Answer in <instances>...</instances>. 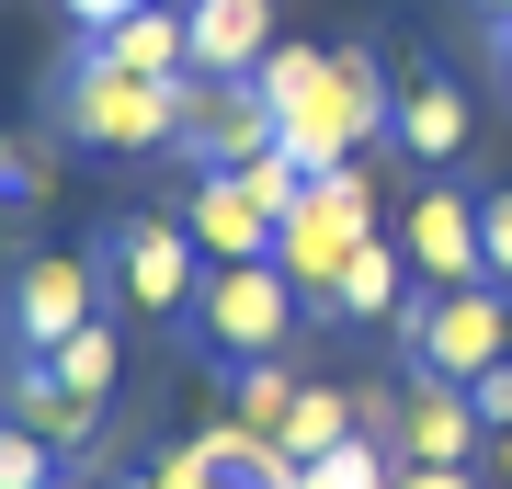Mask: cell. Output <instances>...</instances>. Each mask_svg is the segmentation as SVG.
Here are the masks:
<instances>
[{
    "label": "cell",
    "mask_w": 512,
    "mask_h": 489,
    "mask_svg": "<svg viewBox=\"0 0 512 489\" xmlns=\"http://www.w3.org/2000/svg\"><path fill=\"white\" fill-rule=\"evenodd\" d=\"M251 80H262V103H274V148L308 182L342 171V160H365V148L387 137V69L365 46H342V57L330 46H274Z\"/></svg>",
    "instance_id": "obj_1"
},
{
    "label": "cell",
    "mask_w": 512,
    "mask_h": 489,
    "mask_svg": "<svg viewBox=\"0 0 512 489\" xmlns=\"http://www.w3.org/2000/svg\"><path fill=\"white\" fill-rule=\"evenodd\" d=\"M194 80V69H183ZM183 80H148V69H114V57L80 35L69 80H57V137L69 148H103V160H137V148H171L183 137Z\"/></svg>",
    "instance_id": "obj_2"
},
{
    "label": "cell",
    "mask_w": 512,
    "mask_h": 489,
    "mask_svg": "<svg viewBox=\"0 0 512 489\" xmlns=\"http://www.w3.org/2000/svg\"><path fill=\"white\" fill-rule=\"evenodd\" d=\"M296 194H308V171H296L285 148H262V160H239V171H194L183 228H194L205 262H274V228H285Z\"/></svg>",
    "instance_id": "obj_3"
},
{
    "label": "cell",
    "mask_w": 512,
    "mask_h": 489,
    "mask_svg": "<svg viewBox=\"0 0 512 489\" xmlns=\"http://www.w3.org/2000/svg\"><path fill=\"white\" fill-rule=\"evenodd\" d=\"M296 319H308V296H296L285 262H205V285H194V308H183V330H194L217 364H262V353H285Z\"/></svg>",
    "instance_id": "obj_4"
},
{
    "label": "cell",
    "mask_w": 512,
    "mask_h": 489,
    "mask_svg": "<svg viewBox=\"0 0 512 489\" xmlns=\"http://www.w3.org/2000/svg\"><path fill=\"white\" fill-rule=\"evenodd\" d=\"M376 239V182L365 160H342V171H319L308 194L285 205V228H274V262L296 273V296H308V319H319V296L342 285V262Z\"/></svg>",
    "instance_id": "obj_5"
},
{
    "label": "cell",
    "mask_w": 512,
    "mask_h": 489,
    "mask_svg": "<svg viewBox=\"0 0 512 489\" xmlns=\"http://www.w3.org/2000/svg\"><path fill=\"white\" fill-rule=\"evenodd\" d=\"M512 353V296H501V273H478V285H433L410 308V364L421 376H478V364H501Z\"/></svg>",
    "instance_id": "obj_6"
},
{
    "label": "cell",
    "mask_w": 512,
    "mask_h": 489,
    "mask_svg": "<svg viewBox=\"0 0 512 489\" xmlns=\"http://www.w3.org/2000/svg\"><path fill=\"white\" fill-rule=\"evenodd\" d=\"M103 273H114V296H126V319H183L194 285H205V251H194L183 217H126L103 239Z\"/></svg>",
    "instance_id": "obj_7"
},
{
    "label": "cell",
    "mask_w": 512,
    "mask_h": 489,
    "mask_svg": "<svg viewBox=\"0 0 512 489\" xmlns=\"http://www.w3.org/2000/svg\"><path fill=\"white\" fill-rule=\"evenodd\" d=\"M171 148H194V171H239V160H262L274 148V103H262V80H217V69H194L183 80V137Z\"/></svg>",
    "instance_id": "obj_8"
},
{
    "label": "cell",
    "mask_w": 512,
    "mask_h": 489,
    "mask_svg": "<svg viewBox=\"0 0 512 489\" xmlns=\"http://www.w3.org/2000/svg\"><path fill=\"white\" fill-rule=\"evenodd\" d=\"M80 319H103V308H92V262H80V251H35V262L12 273V342H23V353H57Z\"/></svg>",
    "instance_id": "obj_9"
},
{
    "label": "cell",
    "mask_w": 512,
    "mask_h": 489,
    "mask_svg": "<svg viewBox=\"0 0 512 489\" xmlns=\"http://www.w3.org/2000/svg\"><path fill=\"white\" fill-rule=\"evenodd\" d=\"M387 444H399L410 467H467V455L490 444V421L467 410L456 376H410V387H399V433H387Z\"/></svg>",
    "instance_id": "obj_10"
},
{
    "label": "cell",
    "mask_w": 512,
    "mask_h": 489,
    "mask_svg": "<svg viewBox=\"0 0 512 489\" xmlns=\"http://www.w3.org/2000/svg\"><path fill=\"white\" fill-rule=\"evenodd\" d=\"M0 410H12L23 433H46L57 455H80V444L103 433V399H92V387H69V376H57L46 353H23L12 376H0Z\"/></svg>",
    "instance_id": "obj_11"
},
{
    "label": "cell",
    "mask_w": 512,
    "mask_h": 489,
    "mask_svg": "<svg viewBox=\"0 0 512 489\" xmlns=\"http://www.w3.org/2000/svg\"><path fill=\"white\" fill-rule=\"evenodd\" d=\"M399 251H410V273H433V285H478V205L467 194H421L410 217H399Z\"/></svg>",
    "instance_id": "obj_12"
},
{
    "label": "cell",
    "mask_w": 512,
    "mask_h": 489,
    "mask_svg": "<svg viewBox=\"0 0 512 489\" xmlns=\"http://www.w3.org/2000/svg\"><path fill=\"white\" fill-rule=\"evenodd\" d=\"M194 69H217V80H251L262 57H274L285 35H274V0H194Z\"/></svg>",
    "instance_id": "obj_13"
},
{
    "label": "cell",
    "mask_w": 512,
    "mask_h": 489,
    "mask_svg": "<svg viewBox=\"0 0 512 489\" xmlns=\"http://www.w3.org/2000/svg\"><path fill=\"white\" fill-rule=\"evenodd\" d=\"M467 126H478V114H467V91L444 80V69H421L399 103H387V137H399L410 160H456V148H467Z\"/></svg>",
    "instance_id": "obj_14"
},
{
    "label": "cell",
    "mask_w": 512,
    "mask_h": 489,
    "mask_svg": "<svg viewBox=\"0 0 512 489\" xmlns=\"http://www.w3.org/2000/svg\"><path fill=\"white\" fill-rule=\"evenodd\" d=\"M92 46L114 57V69H148V80H183V69H194V23L160 12V0H148V12H126V23H114V35H92Z\"/></svg>",
    "instance_id": "obj_15"
},
{
    "label": "cell",
    "mask_w": 512,
    "mask_h": 489,
    "mask_svg": "<svg viewBox=\"0 0 512 489\" xmlns=\"http://www.w3.org/2000/svg\"><path fill=\"white\" fill-rule=\"evenodd\" d=\"M399 285H410V251H399V239L376 228L365 251L342 262V285L319 296V319H387V308H399Z\"/></svg>",
    "instance_id": "obj_16"
},
{
    "label": "cell",
    "mask_w": 512,
    "mask_h": 489,
    "mask_svg": "<svg viewBox=\"0 0 512 489\" xmlns=\"http://www.w3.org/2000/svg\"><path fill=\"white\" fill-rule=\"evenodd\" d=\"M365 433V410H353V387H308V399L285 410V467H319L330 444Z\"/></svg>",
    "instance_id": "obj_17"
},
{
    "label": "cell",
    "mask_w": 512,
    "mask_h": 489,
    "mask_svg": "<svg viewBox=\"0 0 512 489\" xmlns=\"http://www.w3.org/2000/svg\"><path fill=\"white\" fill-rule=\"evenodd\" d=\"M296 399H308V387L285 376V353H262V364H228V410L251 421V433H274V444H285V410H296Z\"/></svg>",
    "instance_id": "obj_18"
},
{
    "label": "cell",
    "mask_w": 512,
    "mask_h": 489,
    "mask_svg": "<svg viewBox=\"0 0 512 489\" xmlns=\"http://www.w3.org/2000/svg\"><path fill=\"white\" fill-rule=\"evenodd\" d=\"M296 489H399V444H387V433H353V444H330L319 467H296Z\"/></svg>",
    "instance_id": "obj_19"
},
{
    "label": "cell",
    "mask_w": 512,
    "mask_h": 489,
    "mask_svg": "<svg viewBox=\"0 0 512 489\" xmlns=\"http://www.w3.org/2000/svg\"><path fill=\"white\" fill-rule=\"evenodd\" d=\"M46 364H57L69 387H92V399H114V319H80V330H69V342H57Z\"/></svg>",
    "instance_id": "obj_20"
},
{
    "label": "cell",
    "mask_w": 512,
    "mask_h": 489,
    "mask_svg": "<svg viewBox=\"0 0 512 489\" xmlns=\"http://www.w3.org/2000/svg\"><path fill=\"white\" fill-rule=\"evenodd\" d=\"M0 489H57V444L23 433L12 410H0Z\"/></svg>",
    "instance_id": "obj_21"
},
{
    "label": "cell",
    "mask_w": 512,
    "mask_h": 489,
    "mask_svg": "<svg viewBox=\"0 0 512 489\" xmlns=\"http://www.w3.org/2000/svg\"><path fill=\"white\" fill-rule=\"evenodd\" d=\"M46 205V171H35V148L23 137H0V217H35Z\"/></svg>",
    "instance_id": "obj_22"
},
{
    "label": "cell",
    "mask_w": 512,
    "mask_h": 489,
    "mask_svg": "<svg viewBox=\"0 0 512 489\" xmlns=\"http://www.w3.org/2000/svg\"><path fill=\"white\" fill-rule=\"evenodd\" d=\"M467 410L490 421V433H512V353H501V364H478V376H467Z\"/></svg>",
    "instance_id": "obj_23"
},
{
    "label": "cell",
    "mask_w": 512,
    "mask_h": 489,
    "mask_svg": "<svg viewBox=\"0 0 512 489\" xmlns=\"http://www.w3.org/2000/svg\"><path fill=\"white\" fill-rule=\"evenodd\" d=\"M478 262L512 285V194H478Z\"/></svg>",
    "instance_id": "obj_24"
},
{
    "label": "cell",
    "mask_w": 512,
    "mask_h": 489,
    "mask_svg": "<svg viewBox=\"0 0 512 489\" xmlns=\"http://www.w3.org/2000/svg\"><path fill=\"white\" fill-rule=\"evenodd\" d=\"M57 12H69L80 35H114V23H126V12H148V0H57Z\"/></svg>",
    "instance_id": "obj_25"
},
{
    "label": "cell",
    "mask_w": 512,
    "mask_h": 489,
    "mask_svg": "<svg viewBox=\"0 0 512 489\" xmlns=\"http://www.w3.org/2000/svg\"><path fill=\"white\" fill-rule=\"evenodd\" d=\"M399 489H478V467H410L399 455Z\"/></svg>",
    "instance_id": "obj_26"
},
{
    "label": "cell",
    "mask_w": 512,
    "mask_h": 489,
    "mask_svg": "<svg viewBox=\"0 0 512 489\" xmlns=\"http://www.w3.org/2000/svg\"><path fill=\"white\" fill-rule=\"evenodd\" d=\"M490 467H501V478H512V433H490Z\"/></svg>",
    "instance_id": "obj_27"
},
{
    "label": "cell",
    "mask_w": 512,
    "mask_h": 489,
    "mask_svg": "<svg viewBox=\"0 0 512 489\" xmlns=\"http://www.w3.org/2000/svg\"><path fill=\"white\" fill-rule=\"evenodd\" d=\"M501 69H512V12H501Z\"/></svg>",
    "instance_id": "obj_28"
},
{
    "label": "cell",
    "mask_w": 512,
    "mask_h": 489,
    "mask_svg": "<svg viewBox=\"0 0 512 489\" xmlns=\"http://www.w3.org/2000/svg\"><path fill=\"white\" fill-rule=\"evenodd\" d=\"M160 12H194V0H160Z\"/></svg>",
    "instance_id": "obj_29"
},
{
    "label": "cell",
    "mask_w": 512,
    "mask_h": 489,
    "mask_svg": "<svg viewBox=\"0 0 512 489\" xmlns=\"http://www.w3.org/2000/svg\"><path fill=\"white\" fill-rule=\"evenodd\" d=\"M478 12H512V0H478Z\"/></svg>",
    "instance_id": "obj_30"
},
{
    "label": "cell",
    "mask_w": 512,
    "mask_h": 489,
    "mask_svg": "<svg viewBox=\"0 0 512 489\" xmlns=\"http://www.w3.org/2000/svg\"><path fill=\"white\" fill-rule=\"evenodd\" d=\"M126 489H160V478H126Z\"/></svg>",
    "instance_id": "obj_31"
},
{
    "label": "cell",
    "mask_w": 512,
    "mask_h": 489,
    "mask_svg": "<svg viewBox=\"0 0 512 489\" xmlns=\"http://www.w3.org/2000/svg\"><path fill=\"white\" fill-rule=\"evenodd\" d=\"M57 489H80V478H57Z\"/></svg>",
    "instance_id": "obj_32"
},
{
    "label": "cell",
    "mask_w": 512,
    "mask_h": 489,
    "mask_svg": "<svg viewBox=\"0 0 512 489\" xmlns=\"http://www.w3.org/2000/svg\"><path fill=\"white\" fill-rule=\"evenodd\" d=\"M0 376H12V364H0Z\"/></svg>",
    "instance_id": "obj_33"
}]
</instances>
